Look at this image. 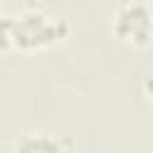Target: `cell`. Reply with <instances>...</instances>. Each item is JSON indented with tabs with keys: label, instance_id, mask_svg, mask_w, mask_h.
<instances>
[{
	"label": "cell",
	"instance_id": "cell-2",
	"mask_svg": "<svg viewBox=\"0 0 153 153\" xmlns=\"http://www.w3.org/2000/svg\"><path fill=\"white\" fill-rule=\"evenodd\" d=\"M17 153H60V146L48 136H24Z\"/></svg>",
	"mask_w": 153,
	"mask_h": 153
},
{
	"label": "cell",
	"instance_id": "cell-1",
	"mask_svg": "<svg viewBox=\"0 0 153 153\" xmlns=\"http://www.w3.org/2000/svg\"><path fill=\"white\" fill-rule=\"evenodd\" d=\"M151 14L143 5H131L127 7L120 19H117V33L122 36H129V38H136V41H146L148 38V29H151Z\"/></svg>",
	"mask_w": 153,
	"mask_h": 153
}]
</instances>
